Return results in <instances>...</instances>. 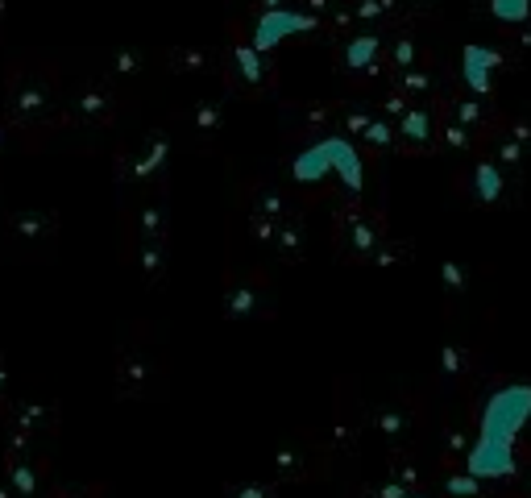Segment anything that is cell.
Here are the masks:
<instances>
[{
	"label": "cell",
	"instance_id": "cell-1",
	"mask_svg": "<svg viewBox=\"0 0 531 498\" xmlns=\"http://www.w3.org/2000/svg\"><path fill=\"white\" fill-rule=\"evenodd\" d=\"M531 420V386L511 382L498 386L482 407V432L469 453V478H507L515 474V436Z\"/></svg>",
	"mask_w": 531,
	"mask_h": 498
},
{
	"label": "cell",
	"instance_id": "cell-2",
	"mask_svg": "<svg viewBox=\"0 0 531 498\" xmlns=\"http://www.w3.org/2000/svg\"><path fill=\"white\" fill-rule=\"evenodd\" d=\"M59 113V88H54V75L42 63H17L9 71V121L13 125H46Z\"/></svg>",
	"mask_w": 531,
	"mask_h": 498
},
{
	"label": "cell",
	"instance_id": "cell-3",
	"mask_svg": "<svg viewBox=\"0 0 531 498\" xmlns=\"http://www.w3.org/2000/svg\"><path fill=\"white\" fill-rule=\"evenodd\" d=\"M328 171H337L341 183L353 191H361V183H366V166H361V154L353 150L349 137H320V142H312L307 150H299V158L291 162V175L295 183H320Z\"/></svg>",
	"mask_w": 531,
	"mask_h": 498
},
{
	"label": "cell",
	"instance_id": "cell-4",
	"mask_svg": "<svg viewBox=\"0 0 531 498\" xmlns=\"http://www.w3.org/2000/svg\"><path fill=\"white\" fill-rule=\"evenodd\" d=\"M320 25V17H312V13H303V9H266L262 17H258V25H254V50H262V54H270L283 38H295V34H307V30H316Z\"/></svg>",
	"mask_w": 531,
	"mask_h": 498
},
{
	"label": "cell",
	"instance_id": "cell-5",
	"mask_svg": "<svg viewBox=\"0 0 531 498\" xmlns=\"http://www.w3.org/2000/svg\"><path fill=\"white\" fill-rule=\"evenodd\" d=\"M117 108H121V96L108 79H88L79 83V92L71 100V117L79 125H113L117 121Z\"/></svg>",
	"mask_w": 531,
	"mask_h": 498
},
{
	"label": "cell",
	"instance_id": "cell-6",
	"mask_svg": "<svg viewBox=\"0 0 531 498\" xmlns=\"http://www.w3.org/2000/svg\"><path fill=\"white\" fill-rule=\"evenodd\" d=\"M229 75L241 88H270V59L249 42H237L229 50Z\"/></svg>",
	"mask_w": 531,
	"mask_h": 498
},
{
	"label": "cell",
	"instance_id": "cell-7",
	"mask_svg": "<svg viewBox=\"0 0 531 498\" xmlns=\"http://www.w3.org/2000/svg\"><path fill=\"white\" fill-rule=\"evenodd\" d=\"M498 63H502L498 50L465 46V54H461V75H465V83H469L473 96H486V92H490V71H494Z\"/></svg>",
	"mask_w": 531,
	"mask_h": 498
},
{
	"label": "cell",
	"instance_id": "cell-8",
	"mask_svg": "<svg viewBox=\"0 0 531 498\" xmlns=\"http://www.w3.org/2000/svg\"><path fill=\"white\" fill-rule=\"evenodd\" d=\"M225 312H229V320H249V316H262V312H266V287H262V279L233 283V291L225 295Z\"/></svg>",
	"mask_w": 531,
	"mask_h": 498
},
{
	"label": "cell",
	"instance_id": "cell-9",
	"mask_svg": "<svg viewBox=\"0 0 531 498\" xmlns=\"http://www.w3.org/2000/svg\"><path fill=\"white\" fill-rule=\"evenodd\" d=\"M166 137L162 133H150L146 142H142V150H133V179H154L158 171H162V162H166Z\"/></svg>",
	"mask_w": 531,
	"mask_h": 498
},
{
	"label": "cell",
	"instance_id": "cell-10",
	"mask_svg": "<svg viewBox=\"0 0 531 498\" xmlns=\"http://www.w3.org/2000/svg\"><path fill=\"white\" fill-rule=\"evenodd\" d=\"M9 229L21 237V241H42L54 233V216L50 212H9Z\"/></svg>",
	"mask_w": 531,
	"mask_h": 498
},
{
	"label": "cell",
	"instance_id": "cell-11",
	"mask_svg": "<svg viewBox=\"0 0 531 498\" xmlns=\"http://www.w3.org/2000/svg\"><path fill=\"white\" fill-rule=\"evenodd\" d=\"M378 50H382V42H378L374 34H357V38H349V46L341 50V63H345V71H370L374 59H378Z\"/></svg>",
	"mask_w": 531,
	"mask_h": 498
},
{
	"label": "cell",
	"instance_id": "cell-12",
	"mask_svg": "<svg viewBox=\"0 0 531 498\" xmlns=\"http://www.w3.org/2000/svg\"><path fill=\"white\" fill-rule=\"evenodd\" d=\"M171 63L175 71H183V75H195V71H212L216 67V54L212 50H200V46H179V50H171Z\"/></svg>",
	"mask_w": 531,
	"mask_h": 498
},
{
	"label": "cell",
	"instance_id": "cell-13",
	"mask_svg": "<svg viewBox=\"0 0 531 498\" xmlns=\"http://www.w3.org/2000/svg\"><path fill=\"white\" fill-rule=\"evenodd\" d=\"M137 266H142V274L154 283L162 279V270H166V237H150L137 245Z\"/></svg>",
	"mask_w": 531,
	"mask_h": 498
},
{
	"label": "cell",
	"instance_id": "cell-14",
	"mask_svg": "<svg viewBox=\"0 0 531 498\" xmlns=\"http://www.w3.org/2000/svg\"><path fill=\"white\" fill-rule=\"evenodd\" d=\"M13 424H17V432L34 436V432H42V428L54 424V415H50V407H42V403H21V407L13 411Z\"/></svg>",
	"mask_w": 531,
	"mask_h": 498
},
{
	"label": "cell",
	"instance_id": "cell-15",
	"mask_svg": "<svg viewBox=\"0 0 531 498\" xmlns=\"http://www.w3.org/2000/svg\"><path fill=\"white\" fill-rule=\"evenodd\" d=\"M121 391H129V386H133V391H142V386L154 378L150 370H146V362H142V349H133V353H125L121 357Z\"/></svg>",
	"mask_w": 531,
	"mask_h": 498
},
{
	"label": "cell",
	"instance_id": "cell-16",
	"mask_svg": "<svg viewBox=\"0 0 531 498\" xmlns=\"http://www.w3.org/2000/svg\"><path fill=\"white\" fill-rule=\"evenodd\" d=\"M399 133L407 137V142H415V146H428L432 113H424V108H411V113H403V121H399Z\"/></svg>",
	"mask_w": 531,
	"mask_h": 498
},
{
	"label": "cell",
	"instance_id": "cell-17",
	"mask_svg": "<svg viewBox=\"0 0 531 498\" xmlns=\"http://www.w3.org/2000/svg\"><path fill=\"white\" fill-rule=\"evenodd\" d=\"M191 121H195L200 133H220V129H225V104H220V100H200L191 108Z\"/></svg>",
	"mask_w": 531,
	"mask_h": 498
},
{
	"label": "cell",
	"instance_id": "cell-18",
	"mask_svg": "<svg viewBox=\"0 0 531 498\" xmlns=\"http://www.w3.org/2000/svg\"><path fill=\"white\" fill-rule=\"evenodd\" d=\"M270 245H274L283 258H295L299 249H303V229L295 225L291 216H287V220H278V233H274V241H270Z\"/></svg>",
	"mask_w": 531,
	"mask_h": 498
},
{
	"label": "cell",
	"instance_id": "cell-19",
	"mask_svg": "<svg viewBox=\"0 0 531 498\" xmlns=\"http://www.w3.org/2000/svg\"><path fill=\"white\" fill-rule=\"evenodd\" d=\"M287 216V200H283V191H258V200H254V220H283Z\"/></svg>",
	"mask_w": 531,
	"mask_h": 498
},
{
	"label": "cell",
	"instance_id": "cell-20",
	"mask_svg": "<svg viewBox=\"0 0 531 498\" xmlns=\"http://www.w3.org/2000/svg\"><path fill=\"white\" fill-rule=\"evenodd\" d=\"M137 233H142V241H150V237H166V204H162V200L146 204L142 220H137Z\"/></svg>",
	"mask_w": 531,
	"mask_h": 498
},
{
	"label": "cell",
	"instance_id": "cell-21",
	"mask_svg": "<svg viewBox=\"0 0 531 498\" xmlns=\"http://www.w3.org/2000/svg\"><path fill=\"white\" fill-rule=\"evenodd\" d=\"M374 245H378V233H374L370 220L349 216V249H357V254H374Z\"/></svg>",
	"mask_w": 531,
	"mask_h": 498
},
{
	"label": "cell",
	"instance_id": "cell-22",
	"mask_svg": "<svg viewBox=\"0 0 531 498\" xmlns=\"http://www.w3.org/2000/svg\"><path fill=\"white\" fill-rule=\"evenodd\" d=\"M473 183H478L482 204H494V200L502 196V175H498V166H494V162H482V166H478V175H473Z\"/></svg>",
	"mask_w": 531,
	"mask_h": 498
},
{
	"label": "cell",
	"instance_id": "cell-23",
	"mask_svg": "<svg viewBox=\"0 0 531 498\" xmlns=\"http://www.w3.org/2000/svg\"><path fill=\"white\" fill-rule=\"evenodd\" d=\"M490 13L507 25H523L531 17V0H490Z\"/></svg>",
	"mask_w": 531,
	"mask_h": 498
},
{
	"label": "cell",
	"instance_id": "cell-24",
	"mask_svg": "<svg viewBox=\"0 0 531 498\" xmlns=\"http://www.w3.org/2000/svg\"><path fill=\"white\" fill-rule=\"evenodd\" d=\"M142 63H146V54L142 50H113V59H108V67H113V75L117 79H125V75H137L142 71Z\"/></svg>",
	"mask_w": 531,
	"mask_h": 498
},
{
	"label": "cell",
	"instance_id": "cell-25",
	"mask_svg": "<svg viewBox=\"0 0 531 498\" xmlns=\"http://www.w3.org/2000/svg\"><path fill=\"white\" fill-rule=\"evenodd\" d=\"M229 498H274V486L249 482V486H237V490H229Z\"/></svg>",
	"mask_w": 531,
	"mask_h": 498
},
{
	"label": "cell",
	"instance_id": "cell-26",
	"mask_svg": "<svg viewBox=\"0 0 531 498\" xmlns=\"http://www.w3.org/2000/svg\"><path fill=\"white\" fill-rule=\"evenodd\" d=\"M366 142L390 146V125H386V121H370V125H366Z\"/></svg>",
	"mask_w": 531,
	"mask_h": 498
},
{
	"label": "cell",
	"instance_id": "cell-27",
	"mask_svg": "<svg viewBox=\"0 0 531 498\" xmlns=\"http://www.w3.org/2000/svg\"><path fill=\"white\" fill-rule=\"evenodd\" d=\"M478 113H482L478 100H465V104L457 108V121H461V125H473V121H478Z\"/></svg>",
	"mask_w": 531,
	"mask_h": 498
},
{
	"label": "cell",
	"instance_id": "cell-28",
	"mask_svg": "<svg viewBox=\"0 0 531 498\" xmlns=\"http://www.w3.org/2000/svg\"><path fill=\"white\" fill-rule=\"evenodd\" d=\"M395 63L399 67H411L415 63V46L411 42H395Z\"/></svg>",
	"mask_w": 531,
	"mask_h": 498
},
{
	"label": "cell",
	"instance_id": "cell-29",
	"mask_svg": "<svg viewBox=\"0 0 531 498\" xmlns=\"http://www.w3.org/2000/svg\"><path fill=\"white\" fill-rule=\"evenodd\" d=\"M444 283H449L453 291H461L465 283H461V266L457 262H444Z\"/></svg>",
	"mask_w": 531,
	"mask_h": 498
},
{
	"label": "cell",
	"instance_id": "cell-30",
	"mask_svg": "<svg viewBox=\"0 0 531 498\" xmlns=\"http://www.w3.org/2000/svg\"><path fill=\"white\" fill-rule=\"evenodd\" d=\"M449 490L453 494H478V478H453Z\"/></svg>",
	"mask_w": 531,
	"mask_h": 498
},
{
	"label": "cell",
	"instance_id": "cell-31",
	"mask_svg": "<svg viewBox=\"0 0 531 498\" xmlns=\"http://www.w3.org/2000/svg\"><path fill=\"white\" fill-rule=\"evenodd\" d=\"M403 88H407V92H424V88H428V79L419 75V71H411V75L403 79Z\"/></svg>",
	"mask_w": 531,
	"mask_h": 498
},
{
	"label": "cell",
	"instance_id": "cell-32",
	"mask_svg": "<svg viewBox=\"0 0 531 498\" xmlns=\"http://www.w3.org/2000/svg\"><path fill=\"white\" fill-rule=\"evenodd\" d=\"M382 428H386V432H399V428H403V420H399L395 411H386V415H382Z\"/></svg>",
	"mask_w": 531,
	"mask_h": 498
},
{
	"label": "cell",
	"instance_id": "cell-33",
	"mask_svg": "<svg viewBox=\"0 0 531 498\" xmlns=\"http://www.w3.org/2000/svg\"><path fill=\"white\" fill-rule=\"evenodd\" d=\"M382 498H407V486H403V482H390V486L382 490Z\"/></svg>",
	"mask_w": 531,
	"mask_h": 498
},
{
	"label": "cell",
	"instance_id": "cell-34",
	"mask_svg": "<svg viewBox=\"0 0 531 498\" xmlns=\"http://www.w3.org/2000/svg\"><path fill=\"white\" fill-rule=\"evenodd\" d=\"M5 386H9V370H5V357H0V395H5Z\"/></svg>",
	"mask_w": 531,
	"mask_h": 498
},
{
	"label": "cell",
	"instance_id": "cell-35",
	"mask_svg": "<svg viewBox=\"0 0 531 498\" xmlns=\"http://www.w3.org/2000/svg\"><path fill=\"white\" fill-rule=\"evenodd\" d=\"M262 9H283V0H258Z\"/></svg>",
	"mask_w": 531,
	"mask_h": 498
},
{
	"label": "cell",
	"instance_id": "cell-36",
	"mask_svg": "<svg viewBox=\"0 0 531 498\" xmlns=\"http://www.w3.org/2000/svg\"><path fill=\"white\" fill-rule=\"evenodd\" d=\"M0 21H5V0H0Z\"/></svg>",
	"mask_w": 531,
	"mask_h": 498
},
{
	"label": "cell",
	"instance_id": "cell-37",
	"mask_svg": "<svg viewBox=\"0 0 531 498\" xmlns=\"http://www.w3.org/2000/svg\"><path fill=\"white\" fill-rule=\"evenodd\" d=\"M415 498H424V494H415Z\"/></svg>",
	"mask_w": 531,
	"mask_h": 498
},
{
	"label": "cell",
	"instance_id": "cell-38",
	"mask_svg": "<svg viewBox=\"0 0 531 498\" xmlns=\"http://www.w3.org/2000/svg\"><path fill=\"white\" fill-rule=\"evenodd\" d=\"M63 498H67V494H63Z\"/></svg>",
	"mask_w": 531,
	"mask_h": 498
}]
</instances>
